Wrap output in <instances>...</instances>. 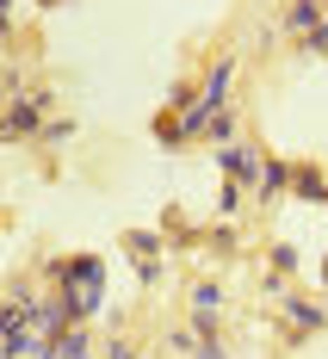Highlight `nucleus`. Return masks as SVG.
Listing matches in <instances>:
<instances>
[{
	"label": "nucleus",
	"mask_w": 328,
	"mask_h": 359,
	"mask_svg": "<svg viewBox=\"0 0 328 359\" xmlns=\"http://www.w3.org/2000/svg\"><path fill=\"white\" fill-rule=\"evenodd\" d=\"M56 359H81V334H69V341L56 347Z\"/></svg>",
	"instance_id": "nucleus-1"
}]
</instances>
